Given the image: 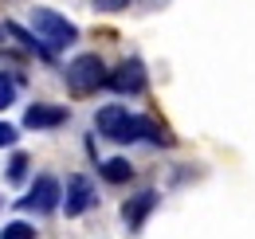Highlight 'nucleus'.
<instances>
[{
	"mask_svg": "<svg viewBox=\"0 0 255 239\" xmlns=\"http://www.w3.org/2000/svg\"><path fill=\"white\" fill-rule=\"evenodd\" d=\"M95 125H98V133H106V137L118 141V145L141 141V137H149V141H157V145H169V141H173V137L165 133V125H157V121L145 118V114H126L122 106H102L95 114Z\"/></svg>",
	"mask_w": 255,
	"mask_h": 239,
	"instance_id": "nucleus-1",
	"label": "nucleus"
},
{
	"mask_svg": "<svg viewBox=\"0 0 255 239\" xmlns=\"http://www.w3.org/2000/svg\"><path fill=\"white\" fill-rule=\"evenodd\" d=\"M32 28H35V39L43 43V47H51V51H59L67 43H75L79 39V28L59 16V12H51V8H32Z\"/></svg>",
	"mask_w": 255,
	"mask_h": 239,
	"instance_id": "nucleus-2",
	"label": "nucleus"
},
{
	"mask_svg": "<svg viewBox=\"0 0 255 239\" xmlns=\"http://www.w3.org/2000/svg\"><path fill=\"white\" fill-rule=\"evenodd\" d=\"M106 63L98 59V55H79V59H71L67 67V87L71 94H95L98 87H106Z\"/></svg>",
	"mask_w": 255,
	"mask_h": 239,
	"instance_id": "nucleus-3",
	"label": "nucleus"
},
{
	"mask_svg": "<svg viewBox=\"0 0 255 239\" xmlns=\"http://www.w3.org/2000/svg\"><path fill=\"white\" fill-rule=\"evenodd\" d=\"M63 200V188L55 177H35V184L28 188V196H20V208L35 212V216H51Z\"/></svg>",
	"mask_w": 255,
	"mask_h": 239,
	"instance_id": "nucleus-4",
	"label": "nucleus"
},
{
	"mask_svg": "<svg viewBox=\"0 0 255 239\" xmlns=\"http://www.w3.org/2000/svg\"><path fill=\"white\" fill-rule=\"evenodd\" d=\"M106 87L114 94H141L145 90V67H141V59H126L118 71H110Z\"/></svg>",
	"mask_w": 255,
	"mask_h": 239,
	"instance_id": "nucleus-5",
	"label": "nucleus"
},
{
	"mask_svg": "<svg viewBox=\"0 0 255 239\" xmlns=\"http://www.w3.org/2000/svg\"><path fill=\"white\" fill-rule=\"evenodd\" d=\"M95 200H98V192H95V184H91V177L75 173V177L67 180V196H63V208H67V216H83V212L91 208Z\"/></svg>",
	"mask_w": 255,
	"mask_h": 239,
	"instance_id": "nucleus-6",
	"label": "nucleus"
},
{
	"mask_svg": "<svg viewBox=\"0 0 255 239\" xmlns=\"http://www.w3.org/2000/svg\"><path fill=\"white\" fill-rule=\"evenodd\" d=\"M157 208V192L153 188H141L137 196H129L126 204H122V220H126L129 232H141V224H145V216Z\"/></svg>",
	"mask_w": 255,
	"mask_h": 239,
	"instance_id": "nucleus-7",
	"label": "nucleus"
},
{
	"mask_svg": "<svg viewBox=\"0 0 255 239\" xmlns=\"http://www.w3.org/2000/svg\"><path fill=\"white\" fill-rule=\"evenodd\" d=\"M63 121H67L63 106H43V102L28 106V114H24V125H28V129H55V125H63Z\"/></svg>",
	"mask_w": 255,
	"mask_h": 239,
	"instance_id": "nucleus-8",
	"label": "nucleus"
},
{
	"mask_svg": "<svg viewBox=\"0 0 255 239\" xmlns=\"http://www.w3.org/2000/svg\"><path fill=\"white\" fill-rule=\"evenodd\" d=\"M98 173L110 180V184H126V180L133 177V165H129L126 157H110V161H102V165H98Z\"/></svg>",
	"mask_w": 255,
	"mask_h": 239,
	"instance_id": "nucleus-9",
	"label": "nucleus"
},
{
	"mask_svg": "<svg viewBox=\"0 0 255 239\" xmlns=\"http://www.w3.org/2000/svg\"><path fill=\"white\" fill-rule=\"evenodd\" d=\"M0 239H35V228L24 224V220H16V224H8V228L0 232Z\"/></svg>",
	"mask_w": 255,
	"mask_h": 239,
	"instance_id": "nucleus-10",
	"label": "nucleus"
},
{
	"mask_svg": "<svg viewBox=\"0 0 255 239\" xmlns=\"http://www.w3.org/2000/svg\"><path fill=\"white\" fill-rule=\"evenodd\" d=\"M24 177H28V153H16V157H12V165H8V180H12V184H20Z\"/></svg>",
	"mask_w": 255,
	"mask_h": 239,
	"instance_id": "nucleus-11",
	"label": "nucleus"
},
{
	"mask_svg": "<svg viewBox=\"0 0 255 239\" xmlns=\"http://www.w3.org/2000/svg\"><path fill=\"white\" fill-rule=\"evenodd\" d=\"M12 102H16V79L0 75V110H8Z\"/></svg>",
	"mask_w": 255,
	"mask_h": 239,
	"instance_id": "nucleus-12",
	"label": "nucleus"
},
{
	"mask_svg": "<svg viewBox=\"0 0 255 239\" xmlns=\"http://www.w3.org/2000/svg\"><path fill=\"white\" fill-rule=\"evenodd\" d=\"M98 12H122V8H129V0H95Z\"/></svg>",
	"mask_w": 255,
	"mask_h": 239,
	"instance_id": "nucleus-13",
	"label": "nucleus"
},
{
	"mask_svg": "<svg viewBox=\"0 0 255 239\" xmlns=\"http://www.w3.org/2000/svg\"><path fill=\"white\" fill-rule=\"evenodd\" d=\"M16 141V125H4L0 121V145H12Z\"/></svg>",
	"mask_w": 255,
	"mask_h": 239,
	"instance_id": "nucleus-14",
	"label": "nucleus"
},
{
	"mask_svg": "<svg viewBox=\"0 0 255 239\" xmlns=\"http://www.w3.org/2000/svg\"><path fill=\"white\" fill-rule=\"evenodd\" d=\"M4 35H8V31H4V24H0V39H4Z\"/></svg>",
	"mask_w": 255,
	"mask_h": 239,
	"instance_id": "nucleus-15",
	"label": "nucleus"
}]
</instances>
